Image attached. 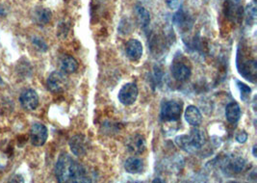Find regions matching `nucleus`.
<instances>
[{
  "mask_svg": "<svg viewBox=\"0 0 257 183\" xmlns=\"http://www.w3.org/2000/svg\"><path fill=\"white\" fill-rule=\"evenodd\" d=\"M126 52L129 60L133 62L139 61L143 56V44L137 39H130L126 44Z\"/></svg>",
  "mask_w": 257,
  "mask_h": 183,
  "instance_id": "nucleus-10",
  "label": "nucleus"
},
{
  "mask_svg": "<svg viewBox=\"0 0 257 183\" xmlns=\"http://www.w3.org/2000/svg\"><path fill=\"white\" fill-rule=\"evenodd\" d=\"M240 1H241V0H229V2H230L231 4H234V5L239 4V3H240Z\"/></svg>",
  "mask_w": 257,
  "mask_h": 183,
  "instance_id": "nucleus-24",
  "label": "nucleus"
},
{
  "mask_svg": "<svg viewBox=\"0 0 257 183\" xmlns=\"http://www.w3.org/2000/svg\"><path fill=\"white\" fill-rule=\"evenodd\" d=\"M34 22L38 25H46L52 18V14L50 10L46 8H38L34 11L33 16H32Z\"/></svg>",
  "mask_w": 257,
  "mask_h": 183,
  "instance_id": "nucleus-15",
  "label": "nucleus"
},
{
  "mask_svg": "<svg viewBox=\"0 0 257 183\" xmlns=\"http://www.w3.org/2000/svg\"><path fill=\"white\" fill-rule=\"evenodd\" d=\"M30 142L35 147H42L48 137V131L42 124H34L30 128Z\"/></svg>",
  "mask_w": 257,
  "mask_h": 183,
  "instance_id": "nucleus-7",
  "label": "nucleus"
},
{
  "mask_svg": "<svg viewBox=\"0 0 257 183\" xmlns=\"http://www.w3.org/2000/svg\"><path fill=\"white\" fill-rule=\"evenodd\" d=\"M19 101L21 106L28 111H33L39 106V96L36 91L32 89H27L23 91L19 97Z\"/></svg>",
  "mask_w": 257,
  "mask_h": 183,
  "instance_id": "nucleus-9",
  "label": "nucleus"
},
{
  "mask_svg": "<svg viewBox=\"0 0 257 183\" xmlns=\"http://www.w3.org/2000/svg\"><path fill=\"white\" fill-rule=\"evenodd\" d=\"M136 14L138 15V19L143 28H146L150 23V14L146 9L142 6L136 7Z\"/></svg>",
  "mask_w": 257,
  "mask_h": 183,
  "instance_id": "nucleus-18",
  "label": "nucleus"
},
{
  "mask_svg": "<svg viewBox=\"0 0 257 183\" xmlns=\"http://www.w3.org/2000/svg\"><path fill=\"white\" fill-rule=\"evenodd\" d=\"M168 7L171 10H176L179 8V0H166Z\"/></svg>",
  "mask_w": 257,
  "mask_h": 183,
  "instance_id": "nucleus-23",
  "label": "nucleus"
},
{
  "mask_svg": "<svg viewBox=\"0 0 257 183\" xmlns=\"http://www.w3.org/2000/svg\"><path fill=\"white\" fill-rule=\"evenodd\" d=\"M138 95L139 90L137 85L133 82H129L122 87V89L119 92L118 98L122 104L129 106L135 103V101L138 99Z\"/></svg>",
  "mask_w": 257,
  "mask_h": 183,
  "instance_id": "nucleus-5",
  "label": "nucleus"
},
{
  "mask_svg": "<svg viewBox=\"0 0 257 183\" xmlns=\"http://www.w3.org/2000/svg\"><path fill=\"white\" fill-rule=\"evenodd\" d=\"M153 183H165V181H161V180H159V179H155V180L153 181Z\"/></svg>",
  "mask_w": 257,
  "mask_h": 183,
  "instance_id": "nucleus-25",
  "label": "nucleus"
},
{
  "mask_svg": "<svg viewBox=\"0 0 257 183\" xmlns=\"http://www.w3.org/2000/svg\"><path fill=\"white\" fill-rule=\"evenodd\" d=\"M127 147L130 153L135 155H141L146 149V142L141 134H135L128 140Z\"/></svg>",
  "mask_w": 257,
  "mask_h": 183,
  "instance_id": "nucleus-12",
  "label": "nucleus"
},
{
  "mask_svg": "<svg viewBox=\"0 0 257 183\" xmlns=\"http://www.w3.org/2000/svg\"><path fill=\"white\" fill-rule=\"evenodd\" d=\"M32 42H33V44H34L39 50H41V51H43V52L47 50V44L44 42L43 39L38 38V37H34V38L32 39Z\"/></svg>",
  "mask_w": 257,
  "mask_h": 183,
  "instance_id": "nucleus-21",
  "label": "nucleus"
},
{
  "mask_svg": "<svg viewBox=\"0 0 257 183\" xmlns=\"http://www.w3.org/2000/svg\"><path fill=\"white\" fill-rule=\"evenodd\" d=\"M206 142V135L204 131L197 127L191 129L188 134L180 135L175 138L176 145L186 153L196 154L204 146Z\"/></svg>",
  "mask_w": 257,
  "mask_h": 183,
  "instance_id": "nucleus-2",
  "label": "nucleus"
},
{
  "mask_svg": "<svg viewBox=\"0 0 257 183\" xmlns=\"http://www.w3.org/2000/svg\"><path fill=\"white\" fill-rule=\"evenodd\" d=\"M185 119L187 123L192 127H199L202 122V115L198 107L190 105L186 108Z\"/></svg>",
  "mask_w": 257,
  "mask_h": 183,
  "instance_id": "nucleus-13",
  "label": "nucleus"
},
{
  "mask_svg": "<svg viewBox=\"0 0 257 183\" xmlns=\"http://www.w3.org/2000/svg\"><path fill=\"white\" fill-rule=\"evenodd\" d=\"M60 68L61 71L66 74H72L77 71L78 69V63L77 61L71 56V55H65L61 58L60 61Z\"/></svg>",
  "mask_w": 257,
  "mask_h": 183,
  "instance_id": "nucleus-17",
  "label": "nucleus"
},
{
  "mask_svg": "<svg viewBox=\"0 0 257 183\" xmlns=\"http://www.w3.org/2000/svg\"><path fill=\"white\" fill-rule=\"evenodd\" d=\"M144 165L143 160L138 157H129L125 163V170L131 175H137L143 173Z\"/></svg>",
  "mask_w": 257,
  "mask_h": 183,
  "instance_id": "nucleus-14",
  "label": "nucleus"
},
{
  "mask_svg": "<svg viewBox=\"0 0 257 183\" xmlns=\"http://www.w3.org/2000/svg\"><path fill=\"white\" fill-rule=\"evenodd\" d=\"M241 114L242 112H241L240 105L237 102L233 101L227 105L226 118L230 124H236L240 120Z\"/></svg>",
  "mask_w": 257,
  "mask_h": 183,
  "instance_id": "nucleus-16",
  "label": "nucleus"
},
{
  "mask_svg": "<svg viewBox=\"0 0 257 183\" xmlns=\"http://www.w3.org/2000/svg\"><path fill=\"white\" fill-rule=\"evenodd\" d=\"M248 140V133L246 131H240L237 135H236V141L240 144H244Z\"/></svg>",
  "mask_w": 257,
  "mask_h": 183,
  "instance_id": "nucleus-22",
  "label": "nucleus"
},
{
  "mask_svg": "<svg viewBox=\"0 0 257 183\" xmlns=\"http://www.w3.org/2000/svg\"><path fill=\"white\" fill-rule=\"evenodd\" d=\"M72 154L76 156H82L88 152L90 147L89 139L83 134H78L71 138L69 142Z\"/></svg>",
  "mask_w": 257,
  "mask_h": 183,
  "instance_id": "nucleus-8",
  "label": "nucleus"
},
{
  "mask_svg": "<svg viewBox=\"0 0 257 183\" xmlns=\"http://www.w3.org/2000/svg\"><path fill=\"white\" fill-rule=\"evenodd\" d=\"M246 15H247V19L248 21L250 20V22H255L257 19V7L254 4H250L248 5L247 9H246Z\"/></svg>",
  "mask_w": 257,
  "mask_h": 183,
  "instance_id": "nucleus-20",
  "label": "nucleus"
},
{
  "mask_svg": "<svg viewBox=\"0 0 257 183\" xmlns=\"http://www.w3.org/2000/svg\"><path fill=\"white\" fill-rule=\"evenodd\" d=\"M47 88L52 93L63 92L68 86V79L65 73L62 71H53L47 78Z\"/></svg>",
  "mask_w": 257,
  "mask_h": 183,
  "instance_id": "nucleus-6",
  "label": "nucleus"
},
{
  "mask_svg": "<svg viewBox=\"0 0 257 183\" xmlns=\"http://www.w3.org/2000/svg\"><path fill=\"white\" fill-rule=\"evenodd\" d=\"M237 83V87L240 91V94H241V99H243L244 101H248L250 97H251V94H252V89L248 86V85L245 84L241 81H236Z\"/></svg>",
  "mask_w": 257,
  "mask_h": 183,
  "instance_id": "nucleus-19",
  "label": "nucleus"
},
{
  "mask_svg": "<svg viewBox=\"0 0 257 183\" xmlns=\"http://www.w3.org/2000/svg\"><path fill=\"white\" fill-rule=\"evenodd\" d=\"M182 113V104L169 100L162 104L161 107V119L164 122H176L180 119Z\"/></svg>",
  "mask_w": 257,
  "mask_h": 183,
  "instance_id": "nucleus-4",
  "label": "nucleus"
},
{
  "mask_svg": "<svg viewBox=\"0 0 257 183\" xmlns=\"http://www.w3.org/2000/svg\"><path fill=\"white\" fill-rule=\"evenodd\" d=\"M246 166V161L241 157L229 156L223 162V169L228 174H239Z\"/></svg>",
  "mask_w": 257,
  "mask_h": 183,
  "instance_id": "nucleus-11",
  "label": "nucleus"
},
{
  "mask_svg": "<svg viewBox=\"0 0 257 183\" xmlns=\"http://www.w3.org/2000/svg\"><path fill=\"white\" fill-rule=\"evenodd\" d=\"M58 183H91L85 168L67 154L60 155L55 166Z\"/></svg>",
  "mask_w": 257,
  "mask_h": 183,
  "instance_id": "nucleus-1",
  "label": "nucleus"
},
{
  "mask_svg": "<svg viewBox=\"0 0 257 183\" xmlns=\"http://www.w3.org/2000/svg\"><path fill=\"white\" fill-rule=\"evenodd\" d=\"M254 156H255V157H257V146H255V147H254Z\"/></svg>",
  "mask_w": 257,
  "mask_h": 183,
  "instance_id": "nucleus-26",
  "label": "nucleus"
},
{
  "mask_svg": "<svg viewBox=\"0 0 257 183\" xmlns=\"http://www.w3.org/2000/svg\"><path fill=\"white\" fill-rule=\"evenodd\" d=\"M257 0H254V2H257Z\"/></svg>",
  "mask_w": 257,
  "mask_h": 183,
  "instance_id": "nucleus-27",
  "label": "nucleus"
},
{
  "mask_svg": "<svg viewBox=\"0 0 257 183\" xmlns=\"http://www.w3.org/2000/svg\"><path fill=\"white\" fill-rule=\"evenodd\" d=\"M171 74L173 78L179 82L187 81L192 73L191 65L189 61L183 56H176L171 66Z\"/></svg>",
  "mask_w": 257,
  "mask_h": 183,
  "instance_id": "nucleus-3",
  "label": "nucleus"
}]
</instances>
